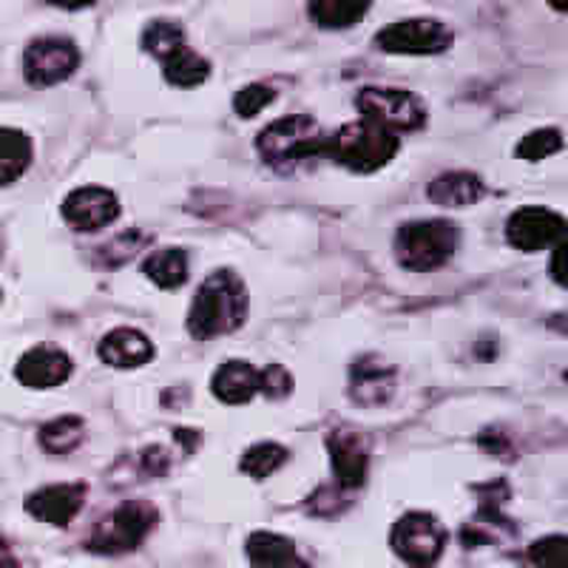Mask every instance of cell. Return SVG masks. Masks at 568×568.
<instances>
[{
    "mask_svg": "<svg viewBox=\"0 0 568 568\" xmlns=\"http://www.w3.org/2000/svg\"><path fill=\"white\" fill-rule=\"evenodd\" d=\"M429 202L440 207H469L486 196V185L478 174L471 171H449L444 176H435L426 187Z\"/></svg>",
    "mask_w": 568,
    "mask_h": 568,
    "instance_id": "obj_20",
    "label": "cell"
},
{
    "mask_svg": "<svg viewBox=\"0 0 568 568\" xmlns=\"http://www.w3.org/2000/svg\"><path fill=\"white\" fill-rule=\"evenodd\" d=\"M327 453H329V464H333V480H336V489L353 491V489H362V486L367 484L369 453H367V444L362 440V435L344 433V429L329 433Z\"/></svg>",
    "mask_w": 568,
    "mask_h": 568,
    "instance_id": "obj_16",
    "label": "cell"
},
{
    "mask_svg": "<svg viewBox=\"0 0 568 568\" xmlns=\"http://www.w3.org/2000/svg\"><path fill=\"white\" fill-rule=\"evenodd\" d=\"M140 464H142V471H145L149 478H162V475H169L171 469V453L165 449V446L154 444L149 446V449H142Z\"/></svg>",
    "mask_w": 568,
    "mask_h": 568,
    "instance_id": "obj_33",
    "label": "cell"
},
{
    "mask_svg": "<svg viewBox=\"0 0 568 568\" xmlns=\"http://www.w3.org/2000/svg\"><path fill=\"white\" fill-rule=\"evenodd\" d=\"M258 393L265 398H287L293 393V375L282 364H267L258 369Z\"/></svg>",
    "mask_w": 568,
    "mask_h": 568,
    "instance_id": "obj_32",
    "label": "cell"
},
{
    "mask_svg": "<svg viewBox=\"0 0 568 568\" xmlns=\"http://www.w3.org/2000/svg\"><path fill=\"white\" fill-rule=\"evenodd\" d=\"M562 240H566V220L551 207L524 205L506 220V242L520 253L546 251L560 245Z\"/></svg>",
    "mask_w": 568,
    "mask_h": 568,
    "instance_id": "obj_10",
    "label": "cell"
},
{
    "mask_svg": "<svg viewBox=\"0 0 568 568\" xmlns=\"http://www.w3.org/2000/svg\"><path fill=\"white\" fill-rule=\"evenodd\" d=\"M34 162V142L27 131L0 129V187L14 185Z\"/></svg>",
    "mask_w": 568,
    "mask_h": 568,
    "instance_id": "obj_21",
    "label": "cell"
},
{
    "mask_svg": "<svg viewBox=\"0 0 568 568\" xmlns=\"http://www.w3.org/2000/svg\"><path fill=\"white\" fill-rule=\"evenodd\" d=\"M0 551H7V540H3V535H0Z\"/></svg>",
    "mask_w": 568,
    "mask_h": 568,
    "instance_id": "obj_38",
    "label": "cell"
},
{
    "mask_svg": "<svg viewBox=\"0 0 568 568\" xmlns=\"http://www.w3.org/2000/svg\"><path fill=\"white\" fill-rule=\"evenodd\" d=\"M85 495H89V486L80 484V480H74V484H52L32 491L23 506H27V515L40 520V524L65 529L83 511Z\"/></svg>",
    "mask_w": 568,
    "mask_h": 568,
    "instance_id": "obj_13",
    "label": "cell"
},
{
    "mask_svg": "<svg viewBox=\"0 0 568 568\" xmlns=\"http://www.w3.org/2000/svg\"><path fill=\"white\" fill-rule=\"evenodd\" d=\"M398 387V369L382 355H362L349 367V398L358 407H384Z\"/></svg>",
    "mask_w": 568,
    "mask_h": 568,
    "instance_id": "obj_15",
    "label": "cell"
},
{
    "mask_svg": "<svg viewBox=\"0 0 568 568\" xmlns=\"http://www.w3.org/2000/svg\"><path fill=\"white\" fill-rule=\"evenodd\" d=\"M211 393L231 407L247 404L258 395V367H253L251 362H240V358L225 362L213 373Z\"/></svg>",
    "mask_w": 568,
    "mask_h": 568,
    "instance_id": "obj_19",
    "label": "cell"
},
{
    "mask_svg": "<svg viewBox=\"0 0 568 568\" xmlns=\"http://www.w3.org/2000/svg\"><path fill=\"white\" fill-rule=\"evenodd\" d=\"M551 278L566 287V240L555 245V253H551Z\"/></svg>",
    "mask_w": 568,
    "mask_h": 568,
    "instance_id": "obj_35",
    "label": "cell"
},
{
    "mask_svg": "<svg viewBox=\"0 0 568 568\" xmlns=\"http://www.w3.org/2000/svg\"><path fill=\"white\" fill-rule=\"evenodd\" d=\"M154 242V236L145 231H140V227H129V231L116 233L114 240L105 242L103 247H98V262L103 267H120L125 265V262H131V258L136 256V253H142L145 247Z\"/></svg>",
    "mask_w": 568,
    "mask_h": 568,
    "instance_id": "obj_27",
    "label": "cell"
},
{
    "mask_svg": "<svg viewBox=\"0 0 568 568\" xmlns=\"http://www.w3.org/2000/svg\"><path fill=\"white\" fill-rule=\"evenodd\" d=\"M355 109L367 123L382 125L389 134H407L426 125V105L418 94L404 89L367 85L355 94Z\"/></svg>",
    "mask_w": 568,
    "mask_h": 568,
    "instance_id": "obj_6",
    "label": "cell"
},
{
    "mask_svg": "<svg viewBox=\"0 0 568 568\" xmlns=\"http://www.w3.org/2000/svg\"><path fill=\"white\" fill-rule=\"evenodd\" d=\"M475 491H480L486 497L480 500V509L475 515V520L466 524L464 531H460V542H464L466 549H475V546H486V542L495 546L500 540H515V524L504 515V504L511 497L506 480H491V484L475 486Z\"/></svg>",
    "mask_w": 568,
    "mask_h": 568,
    "instance_id": "obj_11",
    "label": "cell"
},
{
    "mask_svg": "<svg viewBox=\"0 0 568 568\" xmlns=\"http://www.w3.org/2000/svg\"><path fill=\"white\" fill-rule=\"evenodd\" d=\"M400 140L382 125L353 120L324 140V160L336 162L353 174H375L395 160Z\"/></svg>",
    "mask_w": 568,
    "mask_h": 568,
    "instance_id": "obj_2",
    "label": "cell"
},
{
    "mask_svg": "<svg viewBox=\"0 0 568 568\" xmlns=\"http://www.w3.org/2000/svg\"><path fill=\"white\" fill-rule=\"evenodd\" d=\"M142 273L160 287V291H180L187 282V253L182 247H162L145 256Z\"/></svg>",
    "mask_w": 568,
    "mask_h": 568,
    "instance_id": "obj_22",
    "label": "cell"
},
{
    "mask_svg": "<svg viewBox=\"0 0 568 568\" xmlns=\"http://www.w3.org/2000/svg\"><path fill=\"white\" fill-rule=\"evenodd\" d=\"M60 213L78 233H98L120 220V200L103 185H83L65 194Z\"/></svg>",
    "mask_w": 568,
    "mask_h": 568,
    "instance_id": "obj_12",
    "label": "cell"
},
{
    "mask_svg": "<svg viewBox=\"0 0 568 568\" xmlns=\"http://www.w3.org/2000/svg\"><path fill=\"white\" fill-rule=\"evenodd\" d=\"M74 373L69 353L54 344H38L27 349L14 364V378L29 389H54L63 387Z\"/></svg>",
    "mask_w": 568,
    "mask_h": 568,
    "instance_id": "obj_14",
    "label": "cell"
},
{
    "mask_svg": "<svg viewBox=\"0 0 568 568\" xmlns=\"http://www.w3.org/2000/svg\"><path fill=\"white\" fill-rule=\"evenodd\" d=\"M247 287L240 276L227 267L213 271L200 284L191 311H187V333L196 342H211L240 329L247 318Z\"/></svg>",
    "mask_w": 568,
    "mask_h": 568,
    "instance_id": "obj_1",
    "label": "cell"
},
{
    "mask_svg": "<svg viewBox=\"0 0 568 568\" xmlns=\"http://www.w3.org/2000/svg\"><path fill=\"white\" fill-rule=\"evenodd\" d=\"M369 12L367 0H316L307 7V18L322 29H349Z\"/></svg>",
    "mask_w": 568,
    "mask_h": 568,
    "instance_id": "obj_25",
    "label": "cell"
},
{
    "mask_svg": "<svg viewBox=\"0 0 568 568\" xmlns=\"http://www.w3.org/2000/svg\"><path fill=\"white\" fill-rule=\"evenodd\" d=\"M291 453H287V446L276 444V440H262V444H253L240 460V469L245 471L247 478L253 480H267L273 471L282 469L287 464Z\"/></svg>",
    "mask_w": 568,
    "mask_h": 568,
    "instance_id": "obj_26",
    "label": "cell"
},
{
    "mask_svg": "<svg viewBox=\"0 0 568 568\" xmlns=\"http://www.w3.org/2000/svg\"><path fill=\"white\" fill-rule=\"evenodd\" d=\"M0 568H38V562L29 560V557L7 555V557H0Z\"/></svg>",
    "mask_w": 568,
    "mask_h": 568,
    "instance_id": "obj_37",
    "label": "cell"
},
{
    "mask_svg": "<svg viewBox=\"0 0 568 568\" xmlns=\"http://www.w3.org/2000/svg\"><path fill=\"white\" fill-rule=\"evenodd\" d=\"M453 32L435 18H409L389 23L375 34V45L384 54H440L453 45Z\"/></svg>",
    "mask_w": 568,
    "mask_h": 568,
    "instance_id": "obj_9",
    "label": "cell"
},
{
    "mask_svg": "<svg viewBox=\"0 0 568 568\" xmlns=\"http://www.w3.org/2000/svg\"><path fill=\"white\" fill-rule=\"evenodd\" d=\"M324 140L327 134L313 116L291 114L258 131L256 154L265 165L284 171L298 162L318 160L324 154Z\"/></svg>",
    "mask_w": 568,
    "mask_h": 568,
    "instance_id": "obj_3",
    "label": "cell"
},
{
    "mask_svg": "<svg viewBox=\"0 0 568 568\" xmlns=\"http://www.w3.org/2000/svg\"><path fill=\"white\" fill-rule=\"evenodd\" d=\"M446 540H449V535H446L444 524L429 511H407L393 526V535H389L395 555L409 568L438 566V560L444 557Z\"/></svg>",
    "mask_w": 568,
    "mask_h": 568,
    "instance_id": "obj_7",
    "label": "cell"
},
{
    "mask_svg": "<svg viewBox=\"0 0 568 568\" xmlns=\"http://www.w3.org/2000/svg\"><path fill=\"white\" fill-rule=\"evenodd\" d=\"M273 100H276V91H273L271 85L251 83L233 94V111H236L242 120H253V116L262 114V111H265Z\"/></svg>",
    "mask_w": 568,
    "mask_h": 568,
    "instance_id": "obj_31",
    "label": "cell"
},
{
    "mask_svg": "<svg viewBox=\"0 0 568 568\" xmlns=\"http://www.w3.org/2000/svg\"><path fill=\"white\" fill-rule=\"evenodd\" d=\"M100 362L114 369H136L154 362V342L134 327H114L100 338Z\"/></svg>",
    "mask_w": 568,
    "mask_h": 568,
    "instance_id": "obj_17",
    "label": "cell"
},
{
    "mask_svg": "<svg viewBox=\"0 0 568 568\" xmlns=\"http://www.w3.org/2000/svg\"><path fill=\"white\" fill-rule=\"evenodd\" d=\"M80 63H83V54L74 40L49 34V38H38L27 45L23 78L34 89H49V85L69 80L80 69Z\"/></svg>",
    "mask_w": 568,
    "mask_h": 568,
    "instance_id": "obj_8",
    "label": "cell"
},
{
    "mask_svg": "<svg viewBox=\"0 0 568 568\" xmlns=\"http://www.w3.org/2000/svg\"><path fill=\"white\" fill-rule=\"evenodd\" d=\"M562 151V134L557 129H537L517 142L515 154L526 162H540Z\"/></svg>",
    "mask_w": 568,
    "mask_h": 568,
    "instance_id": "obj_29",
    "label": "cell"
},
{
    "mask_svg": "<svg viewBox=\"0 0 568 568\" xmlns=\"http://www.w3.org/2000/svg\"><path fill=\"white\" fill-rule=\"evenodd\" d=\"M180 45H185V32H182V27L174 23V20H151L145 32H142V49L151 58L160 60V63L169 54H174Z\"/></svg>",
    "mask_w": 568,
    "mask_h": 568,
    "instance_id": "obj_28",
    "label": "cell"
},
{
    "mask_svg": "<svg viewBox=\"0 0 568 568\" xmlns=\"http://www.w3.org/2000/svg\"><path fill=\"white\" fill-rule=\"evenodd\" d=\"M162 74L176 89H196V85H202L211 78V63L185 43L174 54L162 60Z\"/></svg>",
    "mask_w": 568,
    "mask_h": 568,
    "instance_id": "obj_23",
    "label": "cell"
},
{
    "mask_svg": "<svg viewBox=\"0 0 568 568\" xmlns=\"http://www.w3.org/2000/svg\"><path fill=\"white\" fill-rule=\"evenodd\" d=\"M85 438V420L80 415H60V418L49 420V424L40 426L38 440H40V449L49 455H71L83 444Z\"/></svg>",
    "mask_w": 568,
    "mask_h": 568,
    "instance_id": "obj_24",
    "label": "cell"
},
{
    "mask_svg": "<svg viewBox=\"0 0 568 568\" xmlns=\"http://www.w3.org/2000/svg\"><path fill=\"white\" fill-rule=\"evenodd\" d=\"M160 524V511L149 500H125L100 520L85 537L91 555H125L140 549L151 531Z\"/></svg>",
    "mask_w": 568,
    "mask_h": 568,
    "instance_id": "obj_5",
    "label": "cell"
},
{
    "mask_svg": "<svg viewBox=\"0 0 568 568\" xmlns=\"http://www.w3.org/2000/svg\"><path fill=\"white\" fill-rule=\"evenodd\" d=\"M480 446H484L486 453L497 455V458H504V460H509L511 455V440L506 438V435L497 433V429H489V433L480 435Z\"/></svg>",
    "mask_w": 568,
    "mask_h": 568,
    "instance_id": "obj_34",
    "label": "cell"
},
{
    "mask_svg": "<svg viewBox=\"0 0 568 568\" xmlns=\"http://www.w3.org/2000/svg\"><path fill=\"white\" fill-rule=\"evenodd\" d=\"M529 560L535 562L537 568H566L568 566L566 535H549L531 542Z\"/></svg>",
    "mask_w": 568,
    "mask_h": 568,
    "instance_id": "obj_30",
    "label": "cell"
},
{
    "mask_svg": "<svg viewBox=\"0 0 568 568\" xmlns=\"http://www.w3.org/2000/svg\"><path fill=\"white\" fill-rule=\"evenodd\" d=\"M251 568H313L298 555L296 542L276 531H253L245 542Z\"/></svg>",
    "mask_w": 568,
    "mask_h": 568,
    "instance_id": "obj_18",
    "label": "cell"
},
{
    "mask_svg": "<svg viewBox=\"0 0 568 568\" xmlns=\"http://www.w3.org/2000/svg\"><path fill=\"white\" fill-rule=\"evenodd\" d=\"M460 245V231L449 220H415L400 225L395 233L398 265L413 273H433L455 256Z\"/></svg>",
    "mask_w": 568,
    "mask_h": 568,
    "instance_id": "obj_4",
    "label": "cell"
},
{
    "mask_svg": "<svg viewBox=\"0 0 568 568\" xmlns=\"http://www.w3.org/2000/svg\"><path fill=\"white\" fill-rule=\"evenodd\" d=\"M174 440L176 444H182V449H185V455H194L196 449H200V433H194V429H174Z\"/></svg>",
    "mask_w": 568,
    "mask_h": 568,
    "instance_id": "obj_36",
    "label": "cell"
}]
</instances>
